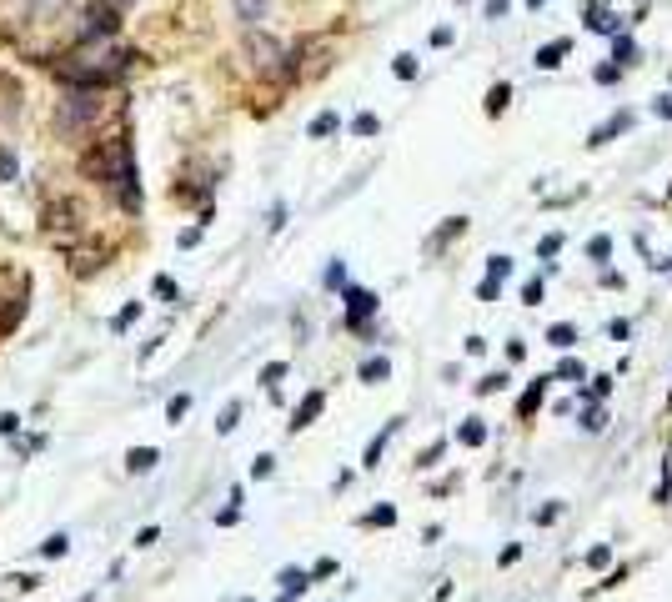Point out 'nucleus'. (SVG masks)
Segmentation results:
<instances>
[{"mask_svg": "<svg viewBox=\"0 0 672 602\" xmlns=\"http://www.w3.org/2000/svg\"><path fill=\"white\" fill-rule=\"evenodd\" d=\"M16 427H21V417H11V412L0 417V432H6V437H16Z\"/></svg>", "mask_w": 672, "mask_h": 602, "instance_id": "obj_43", "label": "nucleus"}, {"mask_svg": "<svg viewBox=\"0 0 672 602\" xmlns=\"http://www.w3.org/2000/svg\"><path fill=\"white\" fill-rule=\"evenodd\" d=\"M607 557H612V547H592V552H587V562H592V567H602Z\"/></svg>", "mask_w": 672, "mask_h": 602, "instance_id": "obj_41", "label": "nucleus"}, {"mask_svg": "<svg viewBox=\"0 0 672 602\" xmlns=\"http://www.w3.org/2000/svg\"><path fill=\"white\" fill-rule=\"evenodd\" d=\"M522 301H527V307H537V301H542V281H527L522 286Z\"/></svg>", "mask_w": 672, "mask_h": 602, "instance_id": "obj_33", "label": "nucleus"}, {"mask_svg": "<svg viewBox=\"0 0 672 602\" xmlns=\"http://www.w3.org/2000/svg\"><path fill=\"white\" fill-rule=\"evenodd\" d=\"M487 276H492V281H507V276H512V261H507V256H492V261H487Z\"/></svg>", "mask_w": 672, "mask_h": 602, "instance_id": "obj_25", "label": "nucleus"}, {"mask_svg": "<svg viewBox=\"0 0 672 602\" xmlns=\"http://www.w3.org/2000/svg\"><path fill=\"white\" fill-rule=\"evenodd\" d=\"M186 412H191V397H186V392H181V397H171V407H166V417H171V422H181Z\"/></svg>", "mask_w": 672, "mask_h": 602, "instance_id": "obj_27", "label": "nucleus"}, {"mask_svg": "<svg viewBox=\"0 0 672 602\" xmlns=\"http://www.w3.org/2000/svg\"><path fill=\"white\" fill-rule=\"evenodd\" d=\"M246 56H251V66L261 71V76H291L296 66H291V51L281 46V41H271L266 31H251L246 36Z\"/></svg>", "mask_w": 672, "mask_h": 602, "instance_id": "obj_4", "label": "nucleus"}, {"mask_svg": "<svg viewBox=\"0 0 672 602\" xmlns=\"http://www.w3.org/2000/svg\"><path fill=\"white\" fill-rule=\"evenodd\" d=\"M652 111H657L662 121H672V96H657V106H652Z\"/></svg>", "mask_w": 672, "mask_h": 602, "instance_id": "obj_42", "label": "nucleus"}, {"mask_svg": "<svg viewBox=\"0 0 672 602\" xmlns=\"http://www.w3.org/2000/svg\"><path fill=\"white\" fill-rule=\"evenodd\" d=\"M457 437H462V447H482V442H487V427H482V417H472V422H467Z\"/></svg>", "mask_w": 672, "mask_h": 602, "instance_id": "obj_18", "label": "nucleus"}, {"mask_svg": "<svg viewBox=\"0 0 672 602\" xmlns=\"http://www.w3.org/2000/svg\"><path fill=\"white\" fill-rule=\"evenodd\" d=\"M231 11H236V21H241V26H256V21H266L271 0H231Z\"/></svg>", "mask_w": 672, "mask_h": 602, "instance_id": "obj_8", "label": "nucleus"}, {"mask_svg": "<svg viewBox=\"0 0 672 602\" xmlns=\"http://www.w3.org/2000/svg\"><path fill=\"white\" fill-rule=\"evenodd\" d=\"M66 547H71V537H51L46 542V557H66Z\"/></svg>", "mask_w": 672, "mask_h": 602, "instance_id": "obj_37", "label": "nucleus"}, {"mask_svg": "<svg viewBox=\"0 0 672 602\" xmlns=\"http://www.w3.org/2000/svg\"><path fill=\"white\" fill-rule=\"evenodd\" d=\"M612 56H617V61H632V56H637V51H632V41H627V36H622V41H617V46H612Z\"/></svg>", "mask_w": 672, "mask_h": 602, "instance_id": "obj_38", "label": "nucleus"}, {"mask_svg": "<svg viewBox=\"0 0 672 602\" xmlns=\"http://www.w3.org/2000/svg\"><path fill=\"white\" fill-rule=\"evenodd\" d=\"M96 121H101V96H96L91 86H71L66 101H61V111H56V131H61V136H81V131H91Z\"/></svg>", "mask_w": 672, "mask_h": 602, "instance_id": "obj_2", "label": "nucleus"}, {"mask_svg": "<svg viewBox=\"0 0 672 602\" xmlns=\"http://www.w3.org/2000/svg\"><path fill=\"white\" fill-rule=\"evenodd\" d=\"M527 6H532V11H537V6H547V0H527Z\"/></svg>", "mask_w": 672, "mask_h": 602, "instance_id": "obj_44", "label": "nucleus"}, {"mask_svg": "<svg viewBox=\"0 0 672 602\" xmlns=\"http://www.w3.org/2000/svg\"><path fill=\"white\" fill-rule=\"evenodd\" d=\"M6 181H16V151L0 146V186H6Z\"/></svg>", "mask_w": 672, "mask_h": 602, "instance_id": "obj_20", "label": "nucleus"}, {"mask_svg": "<svg viewBox=\"0 0 672 602\" xmlns=\"http://www.w3.org/2000/svg\"><path fill=\"white\" fill-rule=\"evenodd\" d=\"M497 291H502V281H492V276L477 286V296H482V301H497Z\"/></svg>", "mask_w": 672, "mask_h": 602, "instance_id": "obj_35", "label": "nucleus"}, {"mask_svg": "<svg viewBox=\"0 0 672 602\" xmlns=\"http://www.w3.org/2000/svg\"><path fill=\"white\" fill-rule=\"evenodd\" d=\"M281 602H291V597H281Z\"/></svg>", "mask_w": 672, "mask_h": 602, "instance_id": "obj_45", "label": "nucleus"}, {"mask_svg": "<svg viewBox=\"0 0 672 602\" xmlns=\"http://www.w3.org/2000/svg\"><path fill=\"white\" fill-rule=\"evenodd\" d=\"M321 407H326V397H321V392H306V402H301V407H296V417H291V432H301V427H311Z\"/></svg>", "mask_w": 672, "mask_h": 602, "instance_id": "obj_10", "label": "nucleus"}, {"mask_svg": "<svg viewBox=\"0 0 672 602\" xmlns=\"http://www.w3.org/2000/svg\"><path fill=\"white\" fill-rule=\"evenodd\" d=\"M81 171L91 176V181H101V186H111L131 211L141 206V186H136V156H131V141L126 136H106V141H96L86 156H81Z\"/></svg>", "mask_w": 672, "mask_h": 602, "instance_id": "obj_1", "label": "nucleus"}, {"mask_svg": "<svg viewBox=\"0 0 672 602\" xmlns=\"http://www.w3.org/2000/svg\"><path fill=\"white\" fill-rule=\"evenodd\" d=\"M387 377H392V362H387V357L362 362V382H387Z\"/></svg>", "mask_w": 672, "mask_h": 602, "instance_id": "obj_17", "label": "nucleus"}, {"mask_svg": "<svg viewBox=\"0 0 672 602\" xmlns=\"http://www.w3.org/2000/svg\"><path fill=\"white\" fill-rule=\"evenodd\" d=\"M236 422H241V402H231V407L221 412V422H216V432H231Z\"/></svg>", "mask_w": 672, "mask_h": 602, "instance_id": "obj_28", "label": "nucleus"}, {"mask_svg": "<svg viewBox=\"0 0 672 602\" xmlns=\"http://www.w3.org/2000/svg\"><path fill=\"white\" fill-rule=\"evenodd\" d=\"M547 382H552V377H537V382L522 392V402H517V417H532V412L547 402Z\"/></svg>", "mask_w": 672, "mask_h": 602, "instance_id": "obj_9", "label": "nucleus"}, {"mask_svg": "<svg viewBox=\"0 0 672 602\" xmlns=\"http://www.w3.org/2000/svg\"><path fill=\"white\" fill-rule=\"evenodd\" d=\"M507 382H512L507 372H492V377H482V382H477V392H482V397H492V392H502Z\"/></svg>", "mask_w": 672, "mask_h": 602, "instance_id": "obj_22", "label": "nucleus"}, {"mask_svg": "<svg viewBox=\"0 0 672 602\" xmlns=\"http://www.w3.org/2000/svg\"><path fill=\"white\" fill-rule=\"evenodd\" d=\"M397 427H402V422H387V427H382V432L372 437V447H367V462H362V467H377V457H382V447H387V442L397 437Z\"/></svg>", "mask_w": 672, "mask_h": 602, "instance_id": "obj_11", "label": "nucleus"}, {"mask_svg": "<svg viewBox=\"0 0 672 602\" xmlns=\"http://www.w3.org/2000/svg\"><path fill=\"white\" fill-rule=\"evenodd\" d=\"M562 56H567V41H552V46H542V51H537V66H542V71H552V66H562Z\"/></svg>", "mask_w": 672, "mask_h": 602, "instance_id": "obj_15", "label": "nucleus"}, {"mask_svg": "<svg viewBox=\"0 0 672 602\" xmlns=\"http://www.w3.org/2000/svg\"><path fill=\"white\" fill-rule=\"evenodd\" d=\"M156 296H166V301H176V281H171V276H156Z\"/></svg>", "mask_w": 672, "mask_h": 602, "instance_id": "obj_34", "label": "nucleus"}, {"mask_svg": "<svg viewBox=\"0 0 672 602\" xmlns=\"http://www.w3.org/2000/svg\"><path fill=\"white\" fill-rule=\"evenodd\" d=\"M336 126H342V121H336V111H321V116H316V121H311V126H306V131H311V136H316V141H321V136H331V131H336Z\"/></svg>", "mask_w": 672, "mask_h": 602, "instance_id": "obj_19", "label": "nucleus"}, {"mask_svg": "<svg viewBox=\"0 0 672 602\" xmlns=\"http://www.w3.org/2000/svg\"><path fill=\"white\" fill-rule=\"evenodd\" d=\"M392 71H397L402 81H412V76H417V56H397V66H392Z\"/></svg>", "mask_w": 672, "mask_h": 602, "instance_id": "obj_29", "label": "nucleus"}, {"mask_svg": "<svg viewBox=\"0 0 672 602\" xmlns=\"http://www.w3.org/2000/svg\"><path fill=\"white\" fill-rule=\"evenodd\" d=\"M547 342H552V347H557V352H572V347H577V332H572V327H567V322H557V327H552V332H547Z\"/></svg>", "mask_w": 672, "mask_h": 602, "instance_id": "obj_16", "label": "nucleus"}, {"mask_svg": "<svg viewBox=\"0 0 672 602\" xmlns=\"http://www.w3.org/2000/svg\"><path fill=\"white\" fill-rule=\"evenodd\" d=\"M281 377H286V362H271V367H266V372H261V382H266V387H276V382H281Z\"/></svg>", "mask_w": 672, "mask_h": 602, "instance_id": "obj_31", "label": "nucleus"}, {"mask_svg": "<svg viewBox=\"0 0 672 602\" xmlns=\"http://www.w3.org/2000/svg\"><path fill=\"white\" fill-rule=\"evenodd\" d=\"M582 427H587V432H602V412H597V407H592V412H587V417H582Z\"/></svg>", "mask_w": 672, "mask_h": 602, "instance_id": "obj_39", "label": "nucleus"}, {"mask_svg": "<svg viewBox=\"0 0 672 602\" xmlns=\"http://www.w3.org/2000/svg\"><path fill=\"white\" fill-rule=\"evenodd\" d=\"M81 206L76 201H51L46 211H41V226H46V236L56 241V246H66L71 236H81Z\"/></svg>", "mask_w": 672, "mask_h": 602, "instance_id": "obj_5", "label": "nucleus"}, {"mask_svg": "<svg viewBox=\"0 0 672 602\" xmlns=\"http://www.w3.org/2000/svg\"><path fill=\"white\" fill-rule=\"evenodd\" d=\"M161 457H156V447H136V452H126V467L131 472H151Z\"/></svg>", "mask_w": 672, "mask_h": 602, "instance_id": "obj_13", "label": "nucleus"}, {"mask_svg": "<svg viewBox=\"0 0 672 602\" xmlns=\"http://www.w3.org/2000/svg\"><path fill=\"white\" fill-rule=\"evenodd\" d=\"M507 101H512V86H507V81H497V86L487 91V116H502V111H507Z\"/></svg>", "mask_w": 672, "mask_h": 602, "instance_id": "obj_12", "label": "nucleus"}, {"mask_svg": "<svg viewBox=\"0 0 672 602\" xmlns=\"http://www.w3.org/2000/svg\"><path fill=\"white\" fill-rule=\"evenodd\" d=\"M672 497V467L662 462V482H657V502H667Z\"/></svg>", "mask_w": 672, "mask_h": 602, "instance_id": "obj_32", "label": "nucleus"}, {"mask_svg": "<svg viewBox=\"0 0 672 602\" xmlns=\"http://www.w3.org/2000/svg\"><path fill=\"white\" fill-rule=\"evenodd\" d=\"M557 377H567V382H587V372H582V362H572V357H567V362L557 367Z\"/></svg>", "mask_w": 672, "mask_h": 602, "instance_id": "obj_26", "label": "nucleus"}, {"mask_svg": "<svg viewBox=\"0 0 672 602\" xmlns=\"http://www.w3.org/2000/svg\"><path fill=\"white\" fill-rule=\"evenodd\" d=\"M587 256H592V261H607V256H612V241H607V236H592V241H587Z\"/></svg>", "mask_w": 672, "mask_h": 602, "instance_id": "obj_24", "label": "nucleus"}, {"mask_svg": "<svg viewBox=\"0 0 672 602\" xmlns=\"http://www.w3.org/2000/svg\"><path fill=\"white\" fill-rule=\"evenodd\" d=\"M81 46L91 41H106V36H121V21H126V0H86V16H81Z\"/></svg>", "mask_w": 672, "mask_h": 602, "instance_id": "obj_3", "label": "nucleus"}, {"mask_svg": "<svg viewBox=\"0 0 672 602\" xmlns=\"http://www.w3.org/2000/svg\"><path fill=\"white\" fill-rule=\"evenodd\" d=\"M21 116V86L16 76H0V121H16Z\"/></svg>", "mask_w": 672, "mask_h": 602, "instance_id": "obj_7", "label": "nucleus"}, {"mask_svg": "<svg viewBox=\"0 0 672 602\" xmlns=\"http://www.w3.org/2000/svg\"><path fill=\"white\" fill-rule=\"evenodd\" d=\"M367 522H372V527H392V522H397V507H377Z\"/></svg>", "mask_w": 672, "mask_h": 602, "instance_id": "obj_30", "label": "nucleus"}, {"mask_svg": "<svg viewBox=\"0 0 672 602\" xmlns=\"http://www.w3.org/2000/svg\"><path fill=\"white\" fill-rule=\"evenodd\" d=\"M136 317H141V301H131V307H126L121 317H111V332H126V327H131Z\"/></svg>", "mask_w": 672, "mask_h": 602, "instance_id": "obj_23", "label": "nucleus"}, {"mask_svg": "<svg viewBox=\"0 0 672 602\" xmlns=\"http://www.w3.org/2000/svg\"><path fill=\"white\" fill-rule=\"evenodd\" d=\"M557 517H562V502H547V507L537 512V522H542V527H547V522H557Z\"/></svg>", "mask_w": 672, "mask_h": 602, "instance_id": "obj_36", "label": "nucleus"}, {"mask_svg": "<svg viewBox=\"0 0 672 602\" xmlns=\"http://www.w3.org/2000/svg\"><path fill=\"white\" fill-rule=\"evenodd\" d=\"M352 131H357V136H377V131H382V121H377L372 111H362V116L352 121Z\"/></svg>", "mask_w": 672, "mask_h": 602, "instance_id": "obj_21", "label": "nucleus"}, {"mask_svg": "<svg viewBox=\"0 0 672 602\" xmlns=\"http://www.w3.org/2000/svg\"><path fill=\"white\" fill-rule=\"evenodd\" d=\"M306 582H311V572H296V567H286V572H281V592H286V597H301V592H306Z\"/></svg>", "mask_w": 672, "mask_h": 602, "instance_id": "obj_14", "label": "nucleus"}, {"mask_svg": "<svg viewBox=\"0 0 672 602\" xmlns=\"http://www.w3.org/2000/svg\"><path fill=\"white\" fill-rule=\"evenodd\" d=\"M271 467H276V457H256V467H251V472H256V477H271Z\"/></svg>", "mask_w": 672, "mask_h": 602, "instance_id": "obj_40", "label": "nucleus"}, {"mask_svg": "<svg viewBox=\"0 0 672 602\" xmlns=\"http://www.w3.org/2000/svg\"><path fill=\"white\" fill-rule=\"evenodd\" d=\"M372 312H377V296H372V291H362V286H352V291H347V327H357V332H362V322H367Z\"/></svg>", "mask_w": 672, "mask_h": 602, "instance_id": "obj_6", "label": "nucleus"}]
</instances>
